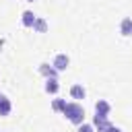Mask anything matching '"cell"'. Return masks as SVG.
<instances>
[{"label": "cell", "mask_w": 132, "mask_h": 132, "mask_svg": "<svg viewBox=\"0 0 132 132\" xmlns=\"http://www.w3.org/2000/svg\"><path fill=\"white\" fill-rule=\"evenodd\" d=\"M109 111H111V105H109L107 101L99 99V101L95 103V113H105V116H109Z\"/></svg>", "instance_id": "obj_6"}, {"label": "cell", "mask_w": 132, "mask_h": 132, "mask_svg": "<svg viewBox=\"0 0 132 132\" xmlns=\"http://www.w3.org/2000/svg\"><path fill=\"white\" fill-rule=\"evenodd\" d=\"M39 72H41L45 78H56V76H58V70H56L54 66H50V64H45V62L39 64Z\"/></svg>", "instance_id": "obj_3"}, {"label": "cell", "mask_w": 132, "mask_h": 132, "mask_svg": "<svg viewBox=\"0 0 132 132\" xmlns=\"http://www.w3.org/2000/svg\"><path fill=\"white\" fill-rule=\"evenodd\" d=\"M33 29L37 31V33H45V29H47V23H45V19H35V23H33Z\"/></svg>", "instance_id": "obj_9"}, {"label": "cell", "mask_w": 132, "mask_h": 132, "mask_svg": "<svg viewBox=\"0 0 132 132\" xmlns=\"http://www.w3.org/2000/svg\"><path fill=\"white\" fill-rule=\"evenodd\" d=\"M35 19H37V16H35V14L31 12V10H25V12H23V19H21V21H23V25H25V27H33Z\"/></svg>", "instance_id": "obj_7"}, {"label": "cell", "mask_w": 132, "mask_h": 132, "mask_svg": "<svg viewBox=\"0 0 132 132\" xmlns=\"http://www.w3.org/2000/svg\"><path fill=\"white\" fill-rule=\"evenodd\" d=\"M2 99H4V95H2V93H0V101H2Z\"/></svg>", "instance_id": "obj_14"}, {"label": "cell", "mask_w": 132, "mask_h": 132, "mask_svg": "<svg viewBox=\"0 0 132 132\" xmlns=\"http://www.w3.org/2000/svg\"><path fill=\"white\" fill-rule=\"evenodd\" d=\"M78 132H95V128L91 126V124H78Z\"/></svg>", "instance_id": "obj_12"}, {"label": "cell", "mask_w": 132, "mask_h": 132, "mask_svg": "<svg viewBox=\"0 0 132 132\" xmlns=\"http://www.w3.org/2000/svg\"><path fill=\"white\" fill-rule=\"evenodd\" d=\"M68 64H70V58H68L66 54H58V56L54 58V62H52V66H54L58 72H60V70H66Z\"/></svg>", "instance_id": "obj_2"}, {"label": "cell", "mask_w": 132, "mask_h": 132, "mask_svg": "<svg viewBox=\"0 0 132 132\" xmlns=\"http://www.w3.org/2000/svg\"><path fill=\"white\" fill-rule=\"evenodd\" d=\"M72 124H82L85 122V109H82V105L80 103H66V107H64V111H62Z\"/></svg>", "instance_id": "obj_1"}, {"label": "cell", "mask_w": 132, "mask_h": 132, "mask_svg": "<svg viewBox=\"0 0 132 132\" xmlns=\"http://www.w3.org/2000/svg\"><path fill=\"white\" fill-rule=\"evenodd\" d=\"M109 132H122V130H120V128H113V126H111V130H109Z\"/></svg>", "instance_id": "obj_13"}, {"label": "cell", "mask_w": 132, "mask_h": 132, "mask_svg": "<svg viewBox=\"0 0 132 132\" xmlns=\"http://www.w3.org/2000/svg\"><path fill=\"white\" fill-rule=\"evenodd\" d=\"M66 103H68L66 99H60V97H58V99H54V101H52V107H54V111H64Z\"/></svg>", "instance_id": "obj_11"}, {"label": "cell", "mask_w": 132, "mask_h": 132, "mask_svg": "<svg viewBox=\"0 0 132 132\" xmlns=\"http://www.w3.org/2000/svg\"><path fill=\"white\" fill-rule=\"evenodd\" d=\"M27 2H33V0H27Z\"/></svg>", "instance_id": "obj_15"}, {"label": "cell", "mask_w": 132, "mask_h": 132, "mask_svg": "<svg viewBox=\"0 0 132 132\" xmlns=\"http://www.w3.org/2000/svg\"><path fill=\"white\" fill-rule=\"evenodd\" d=\"M85 95H87V91H85L82 85H72L70 87V97L72 99H85Z\"/></svg>", "instance_id": "obj_5"}, {"label": "cell", "mask_w": 132, "mask_h": 132, "mask_svg": "<svg viewBox=\"0 0 132 132\" xmlns=\"http://www.w3.org/2000/svg\"><path fill=\"white\" fill-rule=\"evenodd\" d=\"M120 33H122V35H126V37H130V35H132V16L122 19V23H120Z\"/></svg>", "instance_id": "obj_4"}, {"label": "cell", "mask_w": 132, "mask_h": 132, "mask_svg": "<svg viewBox=\"0 0 132 132\" xmlns=\"http://www.w3.org/2000/svg\"><path fill=\"white\" fill-rule=\"evenodd\" d=\"M58 89H60V85H58L56 78H47V80H45V91H47V93L54 95V93H58Z\"/></svg>", "instance_id": "obj_8"}, {"label": "cell", "mask_w": 132, "mask_h": 132, "mask_svg": "<svg viewBox=\"0 0 132 132\" xmlns=\"http://www.w3.org/2000/svg\"><path fill=\"white\" fill-rule=\"evenodd\" d=\"M10 109H12V103L4 97V99L0 101V116H8V113H10Z\"/></svg>", "instance_id": "obj_10"}]
</instances>
